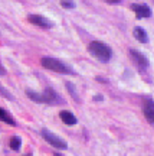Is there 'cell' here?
Wrapping results in <instances>:
<instances>
[{
    "label": "cell",
    "instance_id": "cell-1",
    "mask_svg": "<svg viewBox=\"0 0 154 156\" xmlns=\"http://www.w3.org/2000/svg\"><path fill=\"white\" fill-rule=\"evenodd\" d=\"M88 51L94 58H97L101 62H108L112 58V49L101 41H92L88 45Z\"/></svg>",
    "mask_w": 154,
    "mask_h": 156
},
{
    "label": "cell",
    "instance_id": "cell-2",
    "mask_svg": "<svg viewBox=\"0 0 154 156\" xmlns=\"http://www.w3.org/2000/svg\"><path fill=\"white\" fill-rule=\"evenodd\" d=\"M40 64L43 65L46 69H50V71H55V73L59 74H74V69L71 67H68L66 64H63L59 59H55V58H50V56H45L40 59Z\"/></svg>",
    "mask_w": 154,
    "mask_h": 156
},
{
    "label": "cell",
    "instance_id": "cell-3",
    "mask_svg": "<svg viewBox=\"0 0 154 156\" xmlns=\"http://www.w3.org/2000/svg\"><path fill=\"white\" fill-rule=\"evenodd\" d=\"M39 103H46V104H52V106H56V104H63L65 101L59 94H56L53 88H45V91L42 94H39Z\"/></svg>",
    "mask_w": 154,
    "mask_h": 156
},
{
    "label": "cell",
    "instance_id": "cell-4",
    "mask_svg": "<svg viewBox=\"0 0 154 156\" xmlns=\"http://www.w3.org/2000/svg\"><path fill=\"white\" fill-rule=\"evenodd\" d=\"M40 134H42V137H43V139L46 140L49 145H52L53 147H56V149H62V151L68 149L66 142H63V140H62L59 136H56V134H53L52 132H49L48 129H42Z\"/></svg>",
    "mask_w": 154,
    "mask_h": 156
},
{
    "label": "cell",
    "instance_id": "cell-5",
    "mask_svg": "<svg viewBox=\"0 0 154 156\" xmlns=\"http://www.w3.org/2000/svg\"><path fill=\"white\" fill-rule=\"evenodd\" d=\"M130 55H131L132 61L137 64V67L140 68L141 71L147 69V67H149V59H147L141 52H138L137 49H130Z\"/></svg>",
    "mask_w": 154,
    "mask_h": 156
},
{
    "label": "cell",
    "instance_id": "cell-6",
    "mask_svg": "<svg viewBox=\"0 0 154 156\" xmlns=\"http://www.w3.org/2000/svg\"><path fill=\"white\" fill-rule=\"evenodd\" d=\"M28 20L30 23H33V25H36V26H39V28H43V29H50L52 26H53L49 19L40 16V15H29Z\"/></svg>",
    "mask_w": 154,
    "mask_h": 156
},
{
    "label": "cell",
    "instance_id": "cell-7",
    "mask_svg": "<svg viewBox=\"0 0 154 156\" xmlns=\"http://www.w3.org/2000/svg\"><path fill=\"white\" fill-rule=\"evenodd\" d=\"M131 10L135 13V16L138 19H144V17H150L151 16V10L147 5H131Z\"/></svg>",
    "mask_w": 154,
    "mask_h": 156
},
{
    "label": "cell",
    "instance_id": "cell-8",
    "mask_svg": "<svg viewBox=\"0 0 154 156\" xmlns=\"http://www.w3.org/2000/svg\"><path fill=\"white\" fill-rule=\"evenodd\" d=\"M143 112H144L145 119L149 120V123L153 124L154 123V103L151 98L145 100V103H144V106H143Z\"/></svg>",
    "mask_w": 154,
    "mask_h": 156
},
{
    "label": "cell",
    "instance_id": "cell-9",
    "mask_svg": "<svg viewBox=\"0 0 154 156\" xmlns=\"http://www.w3.org/2000/svg\"><path fill=\"white\" fill-rule=\"evenodd\" d=\"M59 117H61L62 122L68 124V126H75L77 124V117L74 116L71 112H68V110H63V112L59 113Z\"/></svg>",
    "mask_w": 154,
    "mask_h": 156
},
{
    "label": "cell",
    "instance_id": "cell-10",
    "mask_svg": "<svg viewBox=\"0 0 154 156\" xmlns=\"http://www.w3.org/2000/svg\"><path fill=\"white\" fill-rule=\"evenodd\" d=\"M134 36H135V39H137L138 42H141V44H147V42H149V35H147V32H145L143 28H140V26L134 28Z\"/></svg>",
    "mask_w": 154,
    "mask_h": 156
},
{
    "label": "cell",
    "instance_id": "cell-11",
    "mask_svg": "<svg viewBox=\"0 0 154 156\" xmlns=\"http://www.w3.org/2000/svg\"><path fill=\"white\" fill-rule=\"evenodd\" d=\"M0 122H5L10 126H16V122L15 119L10 116V113H7L5 108H0Z\"/></svg>",
    "mask_w": 154,
    "mask_h": 156
},
{
    "label": "cell",
    "instance_id": "cell-12",
    "mask_svg": "<svg viewBox=\"0 0 154 156\" xmlns=\"http://www.w3.org/2000/svg\"><path fill=\"white\" fill-rule=\"evenodd\" d=\"M9 146H10L13 151H19V149H20V146H22V140L19 139L17 136H15V137H12V139H10Z\"/></svg>",
    "mask_w": 154,
    "mask_h": 156
},
{
    "label": "cell",
    "instance_id": "cell-13",
    "mask_svg": "<svg viewBox=\"0 0 154 156\" xmlns=\"http://www.w3.org/2000/svg\"><path fill=\"white\" fill-rule=\"evenodd\" d=\"M61 6L65 7V9H74V7H75V3H74L72 0H62Z\"/></svg>",
    "mask_w": 154,
    "mask_h": 156
},
{
    "label": "cell",
    "instance_id": "cell-14",
    "mask_svg": "<svg viewBox=\"0 0 154 156\" xmlns=\"http://www.w3.org/2000/svg\"><path fill=\"white\" fill-rule=\"evenodd\" d=\"M0 93H2V94L5 95L6 98H13V97H12V95L9 94V93H7V91H6L5 88H3V87H2V85H0Z\"/></svg>",
    "mask_w": 154,
    "mask_h": 156
},
{
    "label": "cell",
    "instance_id": "cell-15",
    "mask_svg": "<svg viewBox=\"0 0 154 156\" xmlns=\"http://www.w3.org/2000/svg\"><path fill=\"white\" fill-rule=\"evenodd\" d=\"M104 2H107V3H110V5H117V3H120L121 0H104Z\"/></svg>",
    "mask_w": 154,
    "mask_h": 156
},
{
    "label": "cell",
    "instance_id": "cell-16",
    "mask_svg": "<svg viewBox=\"0 0 154 156\" xmlns=\"http://www.w3.org/2000/svg\"><path fill=\"white\" fill-rule=\"evenodd\" d=\"M6 74V69H5V67L2 65V62H0V75H5Z\"/></svg>",
    "mask_w": 154,
    "mask_h": 156
},
{
    "label": "cell",
    "instance_id": "cell-17",
    "mask_svg": "<svg viewBox=\"0 0 154 156\" xmlns=\"http://www.w3.org/2000/svg\"><path fill=\"white\" fill-rule=\"evenodd\" d=\"M94 100H95V101H98V100H102V97H101V95H97V97H95Z\"/></svg>",
    "mask_w": 154,
    "mask_h": 156
},
{
    "label": "cell",
    "instance_id": "cell-18",
    "mask_svg": "<svg viewBox=\"0 0 154 156\" xmlns=\"http://www.w3.org/2000/svg\"><path fill=\"white\" fill-rule=\"evenodd\" d=\"M55 156H62V155H59V153H55Z\"/></svg>",
    "mask_w": 154,
    "mask_h": 156
},
{
    "label": "cell",
    "instance_id": "cell-19",
    "mask_svg": "<svg viewBox=\"0 0 154 156\" xmlns=\"http://www.w3.org/2000/svg\"><path fill=\"white\" fill-rule=\"evenodd\" d=\"M26 156H32V155H26Z\"/></svg>",
    "mask_w": 154,
    "mask_h": 156
}]
</instances>
